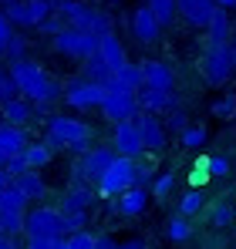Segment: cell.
<instances>
[{
    "mask_svg": "<svg viewBox=\"0 0 236 249\" xmlns=\"http://www.w3.org/2000/svg\"><path fill=\"white\" fill-rule=\"evenodd\" d=\"M10 78H14V88H17V94H24L27 101H54L58 94H64V88L61 84L51 81V74L40 68L38 61H27V57H20V61H10Z\"/></svg>",
    "mask_w": 236,
    "mask_h": 249,
    "instance_id": "cell-1",
    "label": "cell"
},
{
    "mask_svg": "<svg viewBox=\"0 0 236 249\" xmlns=\"http://www.w3.org/2000/svg\"><path fill=\"white\" fill-rule=\"evenodd\" d=\"M58 14H61V20H64L68 27L88 31V34H95V37L115 31V17H112L108 10H98V7L84 3V0H64V3H58Z\"/></svg>",
    "mask_w": 236,
    "mask_h": 249,
    "instance_id": "cell-2",
    "label": "cell"
},
{
    "mask_svg": "<svg viewBox=\"0 0 236 249\" xmlns=\"http://www.w3.org/2000/svg\"><path fill=\"white\" fill-rule=\"evenodd\" d=\"M44 131H47V145L61 148V152H84L88 138H91V128L71 115H51Z\"/></svg>",
    "mask_w": 236,
    "mask_h": 249,
    "instance_id": "cell-3",
    "label": "cell"
},
{
    "mask_svg": "<svg viewBox=\"0 0 236 249\" xmlns=\"http://www.w3.org/2000/svg\"><path fill=\"white\" fill-rule=\"evenodd\" d=\"M3 14L14 27H38L51 14H58V0H3Z\"/></svg>",
    "mask_w": 236,
    "mask_h": 249,
    "instance_id": "cell-4",
    "label": "cell"
},
{
    "mask_svg": "<svg viewBox=\"0 0 236 249\" xmlns=\"http://www.w3.org/2000/svg\"><path fill=\"white\" fill-rule=\"evenodd\" d=\"M236 71V57H233V41L226 44H209L206 47V57H202V74H206V84L219 88L233 78Z\"/></svg>",
    "mask_w": 236,
    "mask_h": 249,
    "instance_id": "cell-5",
    "label": "cell"
},
{
    "mask_svg": "<svg viewBox=\"0 0 236 249\" xmlns=\"http://www.w3.org/2000/svg\"><path fill=\"white\" fill-rule=\"evenodd\" d=\"M51 44H54L58 54H64V57H71V61H88V57L98 51V37H95V34L78 31V27H68V24L51 37Z\"/></svg>",
    "mask_w": 236,
    "mask_h": 249,
    "instance_id": "cell-6",
    "label": "cell"
},
{
    "mask_svg": "<svg viewBox=\"0 0 236 249\" xmlns=\"http://www.w3.org/2000/svg\"><path fill=\"white\" fill-rule=\"evenodd\" d=\"M95 185H98V192H101V196L118 199L125 189H132V185H135V159L115 155V162L101 172V178H98Z\"/></svg>",
    "mask_w": 236,
    "mask_h": 249,
    "instance_id": "cell-7",
    "label": "cell"
},
{
    "mask_svg": "<svg viewBox=\"0 0 236 249\" xmlns=\"http://www.w3.org/2000/svg\"><path fill=\"white\" fill-rule=\"evenodd\" d=\"M24 232L27 236H64V215L58 206H38L27 209L24 215Z\"/></svg>",
    "mask_w": 236,
    "mask_h": 249,
    "instance_id": "cell-8",
    "label": "cell"
},
{
    "mask_svg": "<svg viewBox=\"0 0 236 249\" xmlns=\"http://www.w3.org/2000/svg\"><path fill=\"white\" fill-rule=\"evenodd\" d=\"M108 88L98 81H88V78H78L64 88V105H71L75 111H91V108H101Z\"/></svg>",
    "mask_w": 236,
    "mask_h": 249,
    "instance_id": "cell-9",
    "label": "cell"
},
{
    "mask_svg": "<svg viewBox=\"0 0 236 249\" xmlns=\"http://www.w3.org/2000/svg\"><path fill=\"white\" fill-rule=\"evenodd\" d=\"M115 162V148H108V145H95V148H84L81 152V162L75 168V178L78 182H98L101 178V172Z\"/></svg>",
    "mask_w": 236,
    "mask_h": 249,
    "instance_id": "cell-10",
    "label": "cell"
},
{
    "mask_svg": "<svg viewBox=\"0 0 236 249\" xmlns=\"http://www.w3.org/2000/svg\"><path fill=\"white\" fill-rule=\"evenodd\" d=\"M138 111H142V108H138V94L108 88V94H105V101H101V115H105V118H108L112 124H118V122H132Z\"/></svg>",
    "mask_w": 236,
    "mask_h": 249,
    "instance_id": "cell-11",
    "label": "cell"
},
{
    "mask_svg": "<svg viewBox=\"0 0 236 249\" xmlns=\"http://www.w3.org/2000/svg\"><path fill=\"white\" fill-rule=\"evenodd\" d=\"M112 145H115V155H125V159H138V155H145V145H142V135H138L135 118H132V122H118L115 124V131H112Z\"/></svg>",
    "mask_w": 236,
    "mask_h": 249,
    "instance_id": "cell-12",
    "label": "cell"
},
{
    "mask_svg": "<svg viewBox=\"0 0 236 249\" xmlns=\"http://www.w3.org/2000/svg\"><path fill=\"white\" fill-rule=\"evenodd\" d=\"M135 124H138V135H142L145 152H162V148H165L169 131H165V124L158 122L152 111H138V115H135Z\"/></svg>",
    "mask_w": 236,
    "mask_h": 249,
    "instance_id": "cell-13",
    "label": "cell"
},
{
    "mask_svg": "<svg viewBox=\"0 0 236 249\" xmlns=\"http://www.w3.org/2000/svg\"><path fill=\"white\" fill-rule=\"evenodd\" d=\"M216 10H219L216 0H176V14H179L189 27H202V31H206V24L213 20Z\"/></svg>",
    "mask_w": 236,
    "mask_h": 249,
    "instance_id": "cell-14",
    "label": "cell"
},
{
    "mask_svg": "<svg viewBox=\"0 0 236 249\" xmlns=\"http://www.w3.org/2000/svg\"><path fill=\"white\" fill-rule=\"evenodd\" d=\"M138 108L142 111H152V115H169L172 108H179V98L172 88H142L138 91Z\"/></svg>",
    "mask_w": 236,
    "mask_h": 249,
    "instance_id": "cell-15",
    "label": "cell"
},
{
    "mask_svg": "<svg viewBox=\"0 0 236 249\" xmlns=\"http://www.w3.org/2000/svg\"><path fill=\"white\" fill-rule=\"evenodd\" d=\"M128 24H132V37L138 44H156L158 34H162V24L156 20V14H152L149 7H138Z\"/></svg>",
    "mask_w": 236,
    "mask_h": 249,
    "instance_id": "cell-16",
    "label": "cell"
},
{
    "mask_svg": "<svg viewBox=\"0 0 236 249\" xmlns=\"http://www.w3.org/2000/svg\"><path fill=\"white\" fill-rule=\"evenodd\" d=\"M27 145H31V142H27L24 124H10V122L0 124V165H3L10 155H20Z\"/></svg>",
    "mask_w": 236,
    "mask_h": 249,
    "instance_id": "cell-17",
    "label": "cell"
},
{
    "mask_svg": "<svg viewBox=\"0 0 236 249\" xmlns=\"http://www.w3.org/2000/svg\"><path fill=\"white\" fill-rule=\"evenodd\" d=\"M95 54L105 61V68H108V71H115V68H121V64L128 61L125 44H121V37H118L115 31H108V34H101V37H98V51H95Z\"/></svg>",
    "mask_w": 236,
    "mask_h": 249,
    "instance_id": "cell-18",
    "label": "cell"
},
{
    "mask_svg": "<svg viewBox=\"0 0 236 249\" xmlns=\"http://www.w3.org/2000/svg\"><path fill=\"white\" fill-rule=\"evenodd\" d=\"M105 88H115V91H132V94H138V91H142V71H138V64L125 61L121 68H115V71L108 74V84H105Z\"/></svg>",
    "mask_w": 236,
    "mask_h": 249,
    "instance_id": "cell-19",
    "label": "cell"
},
{
    "mask_svg": "<svg viewBox=\"0 0 236 249\" xmlns=\"http://www.w3.org/2000/svg\"><path fill=\"white\" fill-rule=\"evenodd\" d=\"M138 71H142V88H172L176 84V74L165 61H142Z\"/></svg>",
    "mask_w": 236,
    "mask_h": 249,
    "instance_id": "cell-20",
    "label": "cell"
},
{
    "mask_svg": "<svg viewBox=\"0 0 236 249\" xmlns=\"http://www.w3.org/2000/svg\"><path fill=\"white\" fill-rule=\"evenodd\" d=\"M0 111H3V122L27 124L31 118H34V101H27L24 94H14V98H7V101L0 105Z\"/></svg>",
    "mask_w": 236,
    "mask_h": 249,
    "instance_id": "cell-21",
    "label": "cell"
},
{
    "mask_svg": "<svg viewBox=\"0 0 236 249\" xmlns=\"http://www.w3.org/2000/svg\"><path fill=\"white\" fill-rule=\"evenodd\" d=\"M14 185L27 196V202H40L44 196H47V182H44V175H40L38 168H27V172H20L17 178H14Z\"/></svg>",
    "mask_w": 236,
    "mask_h": 249,
    "instance_id": "cell-22",
    "label": "cell"
},
{
    "mask_svg": "<svg viewBox=\"0 0 236 249\" xmlns=\"http://www.w3.org/2000/svg\"><path fill=\"white\" fill-rule=\"evenodd\" d=\"M149 209V189H142V185H132V189H125L121 196H118V212L121 215H142Z\"/></svg>",
    "mask_w": 236,
    "mask_h": 249,
    "instance_id": "cell-23",
    "label": "cell"
},
{
    "mask_svg": "<svg viewBox=\"0 0 236 249\" xmlns=\"http://www.w3.org/2000/svg\"><path fill=\"white\" fill-rule=\"evenodd\" d=\"M91 202H95V192L84 185V182H75L68 192H64V199H61V212H88L91 209Z\"/></svg>",
    "mask_w": 236,
    "mask_h": 249,
    "instance_id": "cell-24",
    "label": "cell"
},
{
    "mask_svg": "<svg viewBox=\"0 0 236 249\" xmlns=\"http://www.w3.org/2000/svg\"><path fill=\"white\" fill-rule=\"evenodd\" d=\"M206 37H209V44H226L233 41V20H230V10H216L213 14V20L206 24Z\"/></svg>",
    "mask_w": 236,
    "mask_h": 249,
    "instance_id": "cell-25",
    "label": "cell"
},
{
    "mask_svg": "<svg viewBox=\"0 0 236 249\" xmlns=\"http://www.w3.org/2000/svg\"><path fill=\"white\" fill-rule=\"evenodd\" d=\"M20 155H24L27 168H38V172H40V168H47V165H51V159H54V148H51L47 142H44V145L31 142V145H27V148H24Z\"/></svg>",
    "mask_w": 236,
    "mask_h": 249,
    "instance_id": "cell-26",
    "label": "cell"
},
{
    "mask_svg": "<svg viewBox=\"0 0 236 249\" xmlns=\"http://www.w3.org/2000/svg\"><path fill=\"white\" fill-rule=\"evenodd\" d=\"M189 236H193L189 219H186V215H179V212H176V215H169V222H165V239H169V243H186Z\"/></svg>",
    "mask_w": 236,
    "mask_h": 249,
    "instance_id": "cell-27",
    "label": "cell"
},
{
    "mask_svg": "<svg viewBox=\"0 0 236 249\" xmlns=\"http://www.w3.org/2000/svg\"><path fill=\"white\" fill-rule=\"evenodd\" d=\"M145 7L156 14V20L162 24V27H169L179 14H176V0H145Z\"/></svg>",
    "mask_w": 236,
    "mask_h": 249,
    "instance_id": "cell-28",
    "label": "cell"
},
{
    "mask_svg": "<svg viewBox=\"0 0 236 249\" xmlns=\"http://www.w3.org/2000/svg\"><path fill=\"white\" fill-rule=\"evenodd\" d=\"M58 249H95V232H91V229L68 232V236H61V246Z\"/></svg>",
    "mask_w": 236,
    "mask_h": 249,
    "instance_id": "cell-29",
    "label": "cell"
},
{
    "mask_svg": "<svg viewBox=\"0 0 236 249\" xmlns=\"http://www.w3.org/2000/svg\"><path fill=\"white\" fill-rule=\"evenodd\" d=\"M179 138H182L186 148H202V145L209 142V131H206V124H186V128L179 131Z\"/></svg>",
    "mask_w": 236,
    "mask_h": 249,
    "instance_id": "cell-30",
    "label": "cell"
},
{
    "mask_svg": "<svg viewBox=\"0 0 236 249\" xmlns=\"http://www.w3.org/2000/svg\"><path fill=\"white\" fill-rule=\"evenodd\" d=\"M206 209V199H202V192L199 189H193V192H186L182 199H179V215H186V219H193V215H199Z\"/></svg>",
    "mask_w": 236,
    "mask_h": 249,
    "instance_id": "cell-31",
    "label": "cell"
},
{
    "mask_svg": "<svg viewBox=\"0 0 236 249\" xmlns=\"http://www.w3.org/2000/svg\"><path fill=\"white\" fill-rule=\"evenodd\" d=\"M108 74H112V71H108V68H105V61H101V57H98V54H91V57H88V61H84V78H88V81L108 84Z\"/></svg>",
    "mask_w": 236,
    "mask_h": 249,
    "instance_id": "cell-32",
    "label": "cell"
},
{
    "mask_svg": "<svg viewBox=\"0 0 236 249\" xmlns=\"http://www.w3.org/2000/svg\"><path fill=\"white\" fill-rule=\"evenodd\" d=\"M213 115L230 122V118L236 115V98H233V94H223V98H216V101H213Z\"/></svg>",
    "mask_w": 236,
    "mask_h": 249,
    "instance_id": "cell-33",
    "label": "cell"
},
{
    "mask_svg": "<svg viewBox=\"0 0 236 249\" xmlns=\"http://www.w3.org/2000/svg\"><path fill=\"white\" fill-rule=\"evenodd\" d=\"M206 168H209V178H226L230 175V159L226 155H209Z\"/></svg>",
    "mask_w": 236,
    "mask_h": 249,
    "instance_id": "cell-34",
    "label": "cell"
},
{
    "mask_svg": "<svg viewBox=\"0 0 236 249\" xmlns=\"http://www.w3.org/2000/svg\"><path fill=\"white\" fill-rule=\"evenodd\" d=\"M172 185H176L172 172H162V175H156V182H152V196H156V199H165V196L172 192Z\"/></svg>",
    "mask_w": 236,
    "mask_h": 249,
    "instance_id": "cell-35",
    "label": "cell"
},
{
    "mask_svg": "<svg viewBox=\"0 0 236 249\" xmlns=\"http://www.w3.org/2000/svg\"><path fill=\"white\" fill-rule=\"evenodd\" d=\"M24 54H27V37H24V34H14V37H10V44H7V54H3V57L20 61Z\"/></svg>",
    "mask_w": 236,
    "mask_h": 249,
    "instance_id": "cell-36",
    "label": "cell"
},
{
    "mask_svg": "<svg viewBox=\"0 0 236 249\" xmlns=\"http://www.w3.org/2000/svg\"><path fill=\"white\" fill-rule=\"evenodd\" d=\"M61 215H64V236L84 229V222H88V212H61Z\"/></svg>",
    "mask_w": 236,
    "mask_h": 249,
    "instance_id": "cell-37",
    "label": "cell"
},
{
    "mask_svg": "<svg viewBox=\"0 0 236 249\" xmlns=\"http://www.w3.org/2000/svg\"><path fill=\"white\" fill-rule=\"evenodd\" d=\"M233 222V206L230 202H216L213 206V226H230Z\"/></svg>",
    "mask_w": 236,
    "mask_h": 249,
    "instance_id": "cell-38",
    "label": "cell"
},
{
    "mask_svg": "<svg viewBox=\"0 0 236 249\" xmlns=\"http://www.w3.org/2000/svg\"><path fill=\"white\" fill-rule=\"evenodd\" d=\"M61 236H27V249H58Z\"/></svg>",
    "mask_w": 236,
    "mask_h": 249,
    "instance_id": "cell-39",
    "label": "cell"
},
{
    "mask_svg": "<svg viewBox=\"0 0 236 249\" xmlns=\"http://www.w3.org/2000/svg\"><path fill=\"white\" fill-rule=\"evenodd\" d=\"M10 37H14V24L7 20V14L0 10V57L7 54V44H10Z\"/></svg>",
    "mask_w": 236,
    "mask_h": 249,
    "instance_id": "cell-40",
    "label": "cell"
},
{
    "mask_svg": "<svg viewBox=\"0 0 236 249\" xmlns=\"http://www.w3.org/2000/svg\"><path fill=\"white\" fill-rule=\"evenodd\" d=\"M152 182H156V168L152 165H135V185H142V189H152Z\"/></svg>",
    "mask_w": 236,
    "mask_h": 249,
    "instance_id": "cell-41",
    "label": "cell"
},
{
    "mask_svg": "<svg viewBox=\"0 0 236 249\" xmlns=\"http://www.w3.org/2000/svg\"><path fill=\"white\" fill-rule=\"evenodd\" d=\"M14 94H17V88H14L10 71H3V68H0V105H3L7 98H14Z\"/></svg>",
    "mask_w": 236,
    "mask_h": 249,
    "instance_id": "cell-42",
    "label": "cell"
},
{
    "mask_svg": "<svg viewBox=\"0 0 236 249\" xmlns=\"http://www.w3.org/2000/svg\"><path fill=\"white\" fill-rule=\"evenodd\" d=\"M186 124H189V118H186V111H182V108H172V111H169V124H165V128H172V131H182Z\"/></svg>",
    "mask_w": 236,
    "mask_h": 249,
    "instance_id": "cell-43",
    "label": "cell"
},
{
    "mask_svg": "<svg viewBox=\"0 0 236 249\" xmlns=\"http://www.w3.org/2000/svg\"><path fill=\"white\" fill-rule=\"evenodd\" d=\"M3 168H7V172H10V175L17 178L20 172H27V162H24V155H10V159L3 162Z\"/></svg>",
    "mask_w": 236,
    "mask_h": 249,
    "instance_id": "cell-44",
    "label": "cell"
},
{
    "mask_svg": "<svg viewBox=\"0 0 236 249\" xmlns=\"http://www.w3.org/2000/svg\"><path fill=\"white\" fill-rule=\"evenodd\" d=\"M61 27H64V20H58L54 14H51L47 20H40V24H38V31H40V34H51V37H54V34H58Z\"/></svg>",
    "mask_w": 236,
    "mask_h": 249,
    "instance_id": "cell-45",
    "label": "cell"
},
{
    "mask_svg": "<svg viewBox=\"0 0 236 249\" xmlns=\"http://www.w3.org/2000/svg\"><path fill=\"white\" fill-rule=\"evenodd\" d=\"M189 182H193V185H206V182H209V168H206V159H202V162H199L196 168H193V175H189Z\"/></svg>",
    "mask_w": 236,
    "mask_h": 249,
    "instance_id": "cell-46",
    "label": "cell"
},
{
    "mask_svg": "<svg viewBox=\"0 0 236 249\" xmlns=\"http://www.w3.org/2000/svg\"><path fill=\"white\" fill-rule=\"evenodd\" d=\"M95 249H118V243L112 236H95Z\"/></svg>",
    "mask_w": 236,
    "mask_h": 249,
    "instance_id": "cell-47",
    "label": "cell"
},
{
    "mask_svg": "<svg viewBox=\"0 0 236 249\" xmlns=\"http://www.w3.org/2000/svg\"><path fill=\"white\" fill-rule=\"evenodd\" d=\"M0 249H17V239H14V236H3V232H0Z\"/></svg>",
    "mask_w": 236,
    "mask_h": 249,
    "instance_id": "cell-48",
    "label": "cell"
},
{
    "mask_svg": "<svg viewBox=\"0 0 236 249\" xmlns=\"http://www.w3.org/2000/svg\"><path fill=\"white\" fill-rule=\"evenodd\" d=\"M10 182H14V175H10V172H7V168L0 165V189H7V185H10Z\"/></svg>",
    "mask_w": 236,
    "mask_h": 249,
    "instance_id": "cell-49",
    "label": "cell"
},
{
    "mask_svg": "<svg viewBox=\"0 0 236 249\" xmlns=\"http://www.w3.org/2000/svg\"><path fill=\"white\" fill-rule=\"evenodd\" d=\"M118 249H145V243L142 239H128V243H121Z\"/></svg>",
    "mask_w": 236,
    "mask_h": 249,
    "instance_id": "cell-50",
    "label": "cell"
},
{
    "mask_svg": "<svg viewBox=\"0 0 236 249\" xmlns=\"http://www.w3.org/2000/svg\"><path fill=\"white\" fill-rule=\"evenodd\" d=\"M216 7H223V10H236V0H216Z\"/></svg>",
    "mask_w": 236,
    "mask_h": 249,
    "instance_id": "cell-51",
    "label": "cell"
},
{
    "mask_svg": "<svg viewBox=\"0 0 236 249\" xmlns=\"http://www.w3.org/2000/svg\"><path fill=\"white\" fill-rule=\"evenodd\" d=\"M233 57H236V24H233Z\"/></svg>",
    "mask_w": 236,
    "mask_h": 249,
    "instance_id": "cell-52",
    "label": "cell"
},
{
    "mask_svg": "<svg viewBox=\"0 0 236 249\" xmlns=\"http://www.w3.org/2000/svg\"><path fill=\"white\" fill-rule=\"evenodd\" d=\"M0 124H3V111H0Z\"/></svg>",
    "mask_w": 236,
    "mask_h": 249,
    "instance_id": "cell-53",
    "label": "cell"
},
{
    "mask_svg": "<svg viewBox=\"0 0 236 249\" xmlns=\"http://www.w3.org/2000/svg\"><path fill=\"white\" fill-rule=\"evenodd\" d=\"M112 3H121V0H112Z\"/></svg>",
    "mask_w": 236,
    "mask_h": 249,
    "instance_id": "cell-54",
    "label": "cell"
},
{
    "mask_svg": "<svg viewBox=\"0 0 236 249\" xmlns=\"http://www.w3.org/2000/svg\"><path fill=\"white\" fill-rule=\"evenodd\" d=\"M0 7H3V0H0Z\"/></svg>",
    "mask_w": 236,
    "mask_h": 249,
    "instance_id": "cell-55",
    "label": "cell"
},
{
    "mask_svg": "<svg viewBox=\"0 0 236 249\" xmlns=\"http://www.w3.org/2000/svg\"><path fill=\"white\" fill-rule=\"evenodd\" d=\"M84 3H91V0H84Z\"/></svg>",
    "mask_w": 236,
    "mask_h": 249,
    "instance_id": "cell-56",
    "label": "cell"
}]
</instances>
